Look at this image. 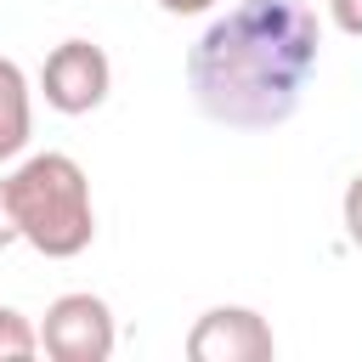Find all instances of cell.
<instances>
[{
  "label": "cell",
  "mask_w": 362,
  "mask_h": 362,
  "mask_svg": "<svg viewBox=\"0 0 362 362\" xmlns=\"http://www.w3.org/2000/svg\"><path fill=\"white\" fill-rule=\"evenodd\" d=\"M322 28L300 0H238L187 51V90L226 130H277L317 74Z\"/></svg>",
  "instance_id": "obj_1"
},
{
  "label": "cell",
  "mask_w": 362,
  "mask_h": 362,
  "mask_svg": "<svg viewBox=\"0 0 362 362\" xmlns=\"http://www.w3.org/2000/svg\"><path fill=\"white\" fill-rule=\"evenodd\" d=\"M11 192V215L17 232L34 255L45 260H74L90 249L96 238V204H90V181L68 153H34L6 175Z\"/></svg>",
  "instance_id": "obj_2"
},
{
  "label": "cell",
  "mask_w": 362,
  "mask_h": 362,
  "mask_svg": "<svg viewBox=\"0 0 362 362\" xmlns=\"http://www.w3.org/2000/svg\"><path fill=\"white\" fill-rule=\"evenodd\" d=\"M113 311L102 294H57L40 322V351L51 362H107L113 356Z\"/></svg>",
  "instance_id": "obj_3"
},
{
  "label": "cell",
  "mask_w": 362,
  "mask_h": 362,
  "mask_svg": "<svg viewBox=\"0 0 362 362\" xmlns=\"http://www.w3.org/2000/svg\"><path fill=\"white\" fill-rule=\"evenodd\" d=\"M40 90H45V107H57L68 119L96 113L107 102V90H113V62L90 40H62L40 68Z\"/></svg>",
  "instance_id": "obj_4"
},
{
  "label": "cell",
  "mask_w": 362,
  "mask_h": 362,
  "mask_svg": "<svg viewBox=\"0 0 362 362\" xmlns=\"http://www.w3.org/2000/svg\"><path fill=\"white\" fill-rule=\"evenodd\" d=\"M277 339L260 311L249 305H209L187 328V356L192 362H272Z\"/></svg>",
  "instance_id": "obj_5"
},
{
  "label": "cell",
  "mask_w": 362,
  "mask_h": 362,
  "mask_svg": "<svg viewBox=\"0 0 362 362\" xmlns=\"http://www.w3.org/2000/svg\"><path fill=\"white\" fill-rule=\"evenodd\" d=\"M28 130H34V102H28V74L0 57V164L17 158L28 147Z\"/></svg>",
  "instance_id": "obj_6"
},
{
  "label": "cell",
  "mask_w": 362,
  "mask_h": 362,
  "mask_svg": "<svg viewBox=\"0 0 362 362\" xmlns=\"http://www.w3.org/2000/svg\"><path fill=\"white\" fill-rule=\"evenodd\" d=\"M34 351H40V328L17 305H0V362H28Z\"/></svg>",
  "instance_id": "obj_7"
},
{
  "label": "cell",
  "mask_w": 362,
  "mask_h": 362,
  "mask_svg": "<svg viewBox=\"0 0 362 362\" xmlns=\"http://www.w3.org/2000/svg\"><path fill=\"white\" fill-rule=\"evenodd\" d=\"M339 215H345V238L362 249V175H351V187L339 198Z\"/></svg>",
  "instance_id": "obj_8"
},
{
  "label": "cell",
  "mask_w": 362,
  "mask_h": 362,
  "mask_svg": "<svg viewBox=\"0 0 362 362\" xmlns=\"http://www.w3.org/2000/svg\"><path fill=\"white\" fill-rule=\"evenodd\" d=\"M328 17H334V28H339V34L362 40V0H328Z\"/></svg>",
  "instance_id": "obj_9"
},
{
  "label": "cell",
  "mask_w": 362,
  "mask_h": 362,
  "mask_svg": "<svg viewBox=\"0 0 362 362\" xmlns=\"http://www.w3.org/2000/svg\"><path fill=\"white\" fill-rule=\"evenodd\" d=\"M11 243H23V232H17V215H11V192L0 181V249H11Z\"/></svg>",
  "instance_id": "obj_10"
},
{
  "label": "cell",
  "mask_w": 362,
  "mask_h": 362,
  "mask_svg": "<svg viewBox=\"0 0 362 362\" xmlns=\"http://www.w3.org/2000/svg\"><path fill=\"white\" fill-rule=\"evenodd\" d=\"M170 17H198V11H209V6H221V0H158Z\"/></svg>",
  "instance_id": "obj_11"
}]
</instances>
